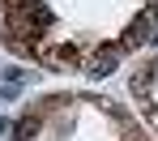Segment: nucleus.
Wrapping results in <instances>:
<instances>
[{"instance_id": "obj_1", "label": "nucleus", "mask_w": 158, "mask_h": 141, "mask_svg": "<svg viewBox=\"0 0 158 141\" xmlns=\"http://www.w3.org/2000/svg\"><path fill=\"white\" fill-rule=\"evenodd\" d=\"M115 56H120V47H107V52H98V56H94V64H90V73H94V77H107V73L115 68Z\"/></svg>"}, {"instance_id": "obj_2", "label": "nucleus", "mask_w": 158, "mask_h": 141, "mask_svg": "<svg viewBox=\"0 0 158 141\" xmlns=\"http://www.w3.org/2000/svg\"><path fill=\"white\" fill-rule=\"evenodd\" d=\"M34 133H39V115H22L17 120V141H30Z\"/></svg>"}, {"instance_id": "obj_3", "label": "nucleus", "mask_w": 158, "mask_h": 141, "mask_svg": "<svg viewBox=\"0 0 158 141\" xmlns=\"http://www.w3.org/2000/svg\"><path fill=\"white\" fill-rule=\"evenodd\" d=\"M145 30H150V17H137V22L128 26V39H124V47H132V43H141V39H145Z\"/></svg>"}, {"instance_id": "obj_4", "label": "nucleus", "mask_w": 158, "mask_h": 141, "mask_svg": "<svg viewBox=\"0 0 158 141\" xmlns=\"http://www.w3.org/2000/svg\"><path fill=\"white\" fill-rule=\"evenodd\" d=\"M150 77H154V68H141V73H132V94H145V90H150Z\"/></svg>"}, {"instance_id": "obj_5", "label": "nucleus", "mask_w": 158, "mask_h": 141, "mask_svg": "<svg viewBox=\"0 0 158 141\" xmlns=\"http://www.w3.org/2000/svg\"><path fill=\"white\" fill-rule=\"evenodd\" d=\"M56 60H60V64H77V60H81V52L73 47V43H64V47H56Z\"/></svg>"}]
</instances>
